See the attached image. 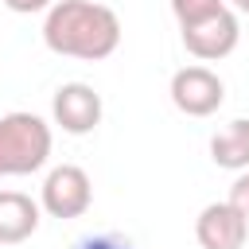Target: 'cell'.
<instances>
[{
  "instance_id": "6da1fadb",
  "label": "cell",
  "mask_w": 249,
  "mask_h": 249,
  "mask_svg": "<svg viewBox=\"0 0 249 249\" xmlns=\"http://www.w3.org/2000/svg\"><path fill=\"white\" fill-rule=\"evenodd\" d=\"M43 43L62 58L101 62L121 47V19L97 0H54L43 19Z\"/></svg>"
},
{
  "instance_id": "7a4b0ae2",
  "label": "cell",
  "mask_w": 249,
  "mask_h": 249,
  "mask_svg": "<svg viewBox=\"0 0 249 249\" xmlns=\"http://www.w3.org/2000/svg\"><path fill=\"white\" fill-rule=\"evenodd\" d=\"M51 124L35 113H4L0 117V179H16V175H31L47 163L51 156Z\"/></svg>"
},
{
  "instance_id": "3957f363",
  "label": "cell",
  "mask_w": 249,
  "mask_h": 249,
  "mask_svg": "<svg viewBox=\"0 0 249 249\" xmlns=\"http://www.w3.org/2000/svg\"><path fill=\"white\" fill-rule=\"evenodd\" d=\"M93 202V183L78 163H62L43 179L39 191V206L51 218H82Z\"/></svg>"
},
{
  "instance_id": "277c9868",
  "label": "cell",
  "mask_w": 249,
  "mask_h": 249,
  "mask_svg": "<svg viewBox=\"0 0 249 249\" xmlns=\"http://www.w3.org/2000/svg\"><path fill=\"white\" fill-rule=\"evenodd\" d=\"M171 101L187 117H210L226 101V86L210 66H183L171 74Z\"/></svg>"
},
{
  "instance_id": "5b68a950",
  "label": "cell",
  "mask_w": 249,
  "mask_h": 249,
  "mask_svg": "<svg viewBox=\"0 0 249 249\" xmlns=\"http://www.w3.org/2000/svg\"><path fill=\"white\" fill-rule=\"evenodd\" d=\"M51 117L62 132L70 136H86L101 124V93L86 82H66L54 89L51 97Z\"/></svg>"
},
{
  "instance_id": "8992f818",
  "label": "cell",
  "mask_w": 249,
  "mask_h": 249,
  "mask_svg": "<svg viewBox=\"0 0 249 249\" xmlns=\"http://www.w3.org/2000/svg\"><path fill=\"white\" fill-rule=\"evenodd\" d=\"M179 31H183V47H187L195 58H202V62L226 58V54L237 47V39H241V23H237V16H233L230 8L206 16V19L191 23V27H179Z\"/></svg>"
},
{
  "instance_id": "52a82bcc",
  "label": "cell",
  "mask_w": 249,
  "mask_h": 249,
  "mask_svg": "<svg viewBox=\"0 0 249 249\" xmlns=\"http://www.w3.org/2000/svg\"><path fill=\"white\" fill-rule=\"evenodd\" d=\"M195 237L202 249H241L249 237V222L230 202H210L195 218Z\"/></svg>"
},
{
  "instance_id": "ba28073f",
  "label": "cell",
  "mask_w": 249,
  "mask_h": 249,
  "mask_svg": "<svg viewBox=\"0 0 249 249\" xmlns=\"http://www.w3.org/2000/svg\"><path fill=\"white\" fill-rule=\"evenodd\" d=\"M43 206L23 191H0V245H19L39 230Z\"/></svg>"
},
{
  "instance_id": "9c48e42d",
  "label": "cell",
  "mask_w": 249,
  "mask_h": 249,
  "mask_svg": "<svg viewBox=\"0 0 249 249\" xmlns=\"http://www.w3.org/2000/svg\"><path fill=\"white\" fill-rule=\"evenodd\" d=\"M210 160L226 171H245L249 167V121L237 117L210 140Z\"/></svg>"
},
{
  "instance_id": "30bf717a",
  "label": "cell",
  "mask_w": 249,
  "mask_h": 249,
  "mask_svg": "<svg viewBox=\"0 0 249 249\" xmlns=\"http://www.w3.org/2000/svg\"><path fill=\"white\" fill-rule=\"evenodd\" d=\"M222 8H226V0H171V12L179 19V27H191V23H198V19H206Z\"/></svg>"
},
{
  "instance_id": "8fae6325",
  "label": "cell",
  "mask_w": 249,
  "mask_h": 249,
  "mask_svg": "<svg viewBox=\"0 0 249 249\" xmlns=\"http://www.w3.org/2000/svg\"><path fill=\"white\" fill-rule=\"evenodd\" d=\"M70 249H136V245L128 237H121V233H89V237L74 241Z\"/></svg>"
},
{
  "instance_id": "7c38bea8",
  "label": "cell",
  "mask_w": 249,
  "mask_h": 249,
  "mask_svg": "<svg viewBox=\"0 0 249 249\" xmlns=\"http://www.w3.org/2000/svg\"><path fill=\"white\" fill-rule=\"evenodd\" d=\"M226 202H230V206H233V210L249 222V167L233 179V187H230V198H226Z\"/></svg>"
},
{
  "instance_id": "4fadbf2b",
  "label": "cell",
  "mask_w": 249,
  "mask_h": 249,
  "mask_svg": "<svg viewBox=\"0 0 249 249\" xmlns=\"http://www.w3.org/2000/svg\"><path fill=\"white\" fill-rule=\"evenodd\" d=\"M8 12H19V16H31V12H47L54 0H0Z\"/></svg>"
},
{
  "instance_id": "5bb4252c",
  "label": "cell",
  "mask_w": 249,
  "mask_h": 249,
  "mask_svg": "<svg viewBox=\"0 0 249 249\" xmlns=\"http://www.w3.org/2000/svg\"><path fill=\"white\" fill-rule=\"evenodd\" d=\"M233 8H237V12H245V16H249V0H233Z\"/></svg>"
}]
</instances>
